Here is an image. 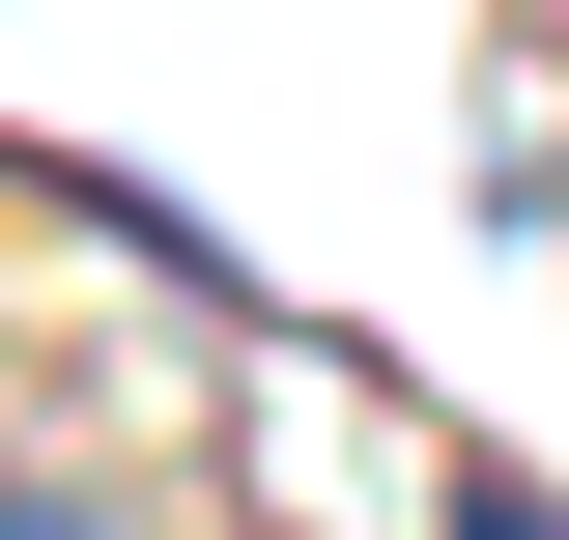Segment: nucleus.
<instances>
[{"mask_svg": "<svg viewBox=\"0 0 569 540\" xmlns=\"http://www.w3.org/2000/svg\"><path fill=\"white\" fill-rule=\"evenodd\" d=\"M0 540H114V483H0Z\"/></svg>", "mask_w": 569, "mask_h": 540, "instance_id": "nucleus-1", "label": "nucleus"}, {"mask_svg": "<svg viewBox=\"0 0 569 540\" xmlns=\"http://www.w3.org/2000/svg\"><path fill=\"white\" fill-rule=\"evenodd\" d=\"M456 540H569V512H541V483H456Z\"/></svg>", "mask_w": 569, "mask_h": 540, "instance_id": "nucleus-2", "label": "nucleus"}]
</instances>
